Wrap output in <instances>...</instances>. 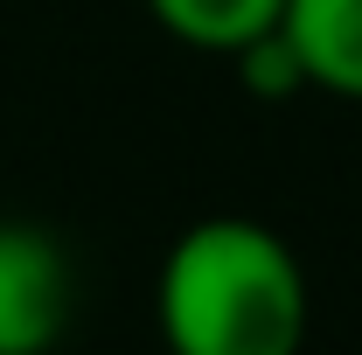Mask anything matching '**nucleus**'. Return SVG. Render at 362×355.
<instances>
[{"label":"nucleus","mask_w":362,"mask_h":355,"mask_svg":"<svg viewBox=\"0 0 362 355\" xmlns=\"http://www.w3.org/2000/svg\"><path fill=\"white\" fill-rule=\"evenodd\" d=\"M146 14L160 35H175L195 56H237L244 42L279 28L286 0H146Z\"/></svg>","instance_id":"20e7f679"},{"label":"nucleus","mask_w":362,"mask_h":355,"mask_svg":"<svg viewBox=\"0 0 362 355\" xmlns=\"http://www.w3.org/2000/svg\"><path fill=\"white\" fill-rule=\"evenodd\" d=\"M279 28L307 63V91L362 105V0H286Z\"/></svg>","instance_id":"7ed1b4c3"},{"label":"nucleus","mask_w":362,"mask_h":355,"mask_svg":"<svg viewBox=\"0 0 362 355\" xmlns=\"http://www.w3.org/2000/svg\"><path fill=\"white\" fill-rule=\"evenodd\" d=\"M230 63H237V77H244L251 98H272V105H279V98H300V91H307V63H300V49L286 42V28L244 42Z\"/></svg>","instance_id":"39448f33"},{"label":"nucleus","mask_w":362,"mask_h":355,"mask_svg":"<svg viewBox=\"0 0 362 355\" xmlns=\"http://www.w3.org/2000/svg\"><path fill=\"white\" fill-rule=\"evenodd\" d=\"M153 313L168 355H300L314 300L279 230L258 216H202L168 244Z\"/></svg>","instance_id":"f257e3e1"},{"label":"nucleus","mask_w":362,"mask_h":355,"mask_svg":"<svg viewBox=\"0 0 362 355\" xmlns=\"http://www.w3.org/2000/svg\"><path fill=\"white\" fill-rule=\"evenodd\" d=\"M70 251L42 223L0 216V355H49L70 327Z\"/></svg>","instance_id":"f03ea898"}]
</instances>
